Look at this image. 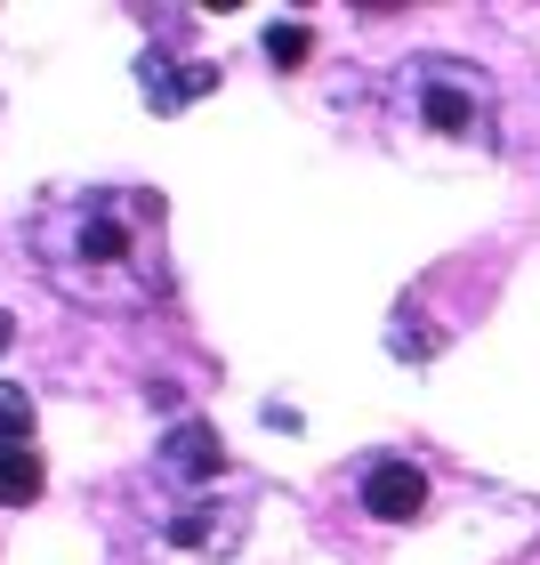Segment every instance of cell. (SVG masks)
Here are the masks:
<instances>
[{"label": "cell", "mask_w": 540, "mask_h": 565, "mask_svg": "<svg viewBox=\"0 0 540 565\" xmlns=\"http://www.w3.org/2000/svg\"><path fill=\"white\" fill-rule=\"evenodd\" d=\"M24 250L89 316H145L170 299V250H162V194L145 186H89L33 202Z\"/></svg>", "instance_id": "6da1fadb"}, {"label": "cell", "mask_w": 540, "mask_h": 565, "mask_svg": "<svg viewBox=\"0 0 540 565\" xmlns=\"http://www.w3.org/2000/svg\"><path fill=\"white\" fill-rule=\"evenodd\" d=\"M145 525L177 565H226L242 550V533H250V493H226V484L170 493L162 484V501H145Z\"/></svg>", "instance_id": "7a4b0ae2"}, {"label": "cell", "mask_w": 540, "mask_h": 565, "mask_svg": "<svg viewBox=\"0 0 540 565\" xmlns=\"http://www.w3.org/2000/svg\"><path fill=\"white\" fill-rule=\"evenodd\" d=\"M493 106H500V89H493L484 65H468V57H420L411 65V114H420L428 130L493 138Z\"/></svg>", "instance_id": "3957f363"}, {"label": "cell", "mask_w": 540, "mask_h": 565, "mask_svg": "<svg viewBox=\"0 0 540 565\" xmlns=\"http://www.w3.org/2000/svg\"><path fill=\"white\" fill-rule=\"evenodd\" d=\"M218 477H226V436L210 420H177L162 436V452H153V484L194 493V484H218Z\"/></svg>", "instance_id": "277c9868"}, {"label": "cell", "mask_w": 540, "mask_h": 565, "mask_svg": "<svg viewBox=\"0 0 540 565\" xmlns=\"http://www.w3.org/2000/svg\"><path fill=\"white\" fill-rule=\"evenodd\" d=\"M138 89H145V106H153V114H177V106H194V97H210V89H218V65H202V57H170V49H138Z\"/></svg>", "instance_id": "5b68a950"}, {"label": "cell", "mask_w": 540, "mask_h": 565, "mask_svg": "<svg viewBox=\"0 0 540 565\" xmlns=\"http://www.w3.org/2000/svg\"><path fill=\"white\" fill-rule=\"evenodd\" d=\"M364 509L379 525H403V518H420V501H428V477L411 469V460H364Z\"/></svg>", "instance_id": "8992f818"}, {"label": "cell", "mask_w": 540, "mask_h": 565, "mask_svg": "<svg viewBox=\"0 0 540 565\" xmlns=\"http://www.w3.org/2000/svg\"><path fill=\"white\" fill-rule=\"evenodd\" d=\"M33 493H41V460H33V445H0V501L24 509Z\"/></svg>", "instance_id": "52a82bcc"}, {"label": "cell", "mask_w": 540, "mask_h": 565, "mask_svg": "<svg viewBox=\"0 0 540 565\" xmlns=\"http://www.w3.org/2000/svg\"><path fill=\"white\" fill-rule=\"evenodd\" d=\"M0 445H33V396L17 380H0Z\"/></svg>", "instance_id": "ba28073f"}, {"label": "cell", "mask_w": 540, "mask_h": 565, "mask_svg": "<svg viewBox=\"0 0 540 565\" xmlns=\"http://www.w3.org/2000/svg\"><path fill=\"white\" fill-rule=\"evenodd\" d=\"M306 49H315V33H306V24H267V65H306Z\"/></svg>", "instance_id": "9c48e42d"}]
</instances>
